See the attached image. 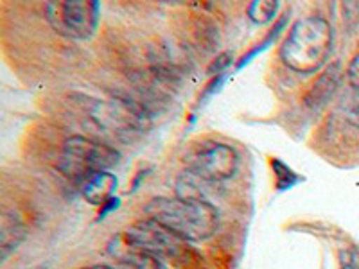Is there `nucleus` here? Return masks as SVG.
<instances>
[{"label": "nucleus", "mask_w": 359, "mask_h": 269, "mask_svg": "<svg viewBox=\"0 0 359 269\" xmlns=\"http://www.w3.org/2000/svg\"><path fill=\"white\" fill-rule=\"evenodd\" d=\"M146 216L187 241H203L217 228V210L207 200L155 198L147 203Z\"/></svg>", "instance_id": "obj_1"}, {"label": "nucleus", "mask_w": 359, "mask_h": 269, "mask_svg": "<svg viewBox=\"0 0 359 269\" xmlns=\"http://www.w3.org/2000/svg\"><path fill=\"white\" fill-rule=\"evenodd\" d=\"M331 24L322 17H306L294 22L280 47V60L298 74L318 72L332 50Z\"/></svg>", "instance_id": "obj_2"}, {"label": "nucleus", "mask_w": 359, "mask_h": 269, "mask_svg": "<svg viewBox=\"0 0 359 269\" xmlns=\"http://www.w3.org/2000/svg\"><path fill=\"white\" fill-rule=\"evenodd\" d=\"M118 158V151L108 144L74 134L63 142L62 155L57 158V169L65 178L83 185L97 172L114 167Z\"/></svg>", "instance_id": "obj_3"}, {"label": "nucleus", "mask_w": 359, "mask_h": 269, "mask_svg": "<svg viewBox=\"0 0 359 269\" xmlns=\"http://www.w3.org/2000/svg\"><path fill=\"white\" fill-rule=\"evenodd\" d=\"M90 118L97 130L115 139H131L149 127V115L146 108L131 99H110L95 101L90 108Z\"/></svg>", "instance_id": "obj_4"}, {"label": "nucleus", "mask_w": 359, "mask_h": 269, "mask_svg": "<svg viewBox=\"0 0 359 269\" xmlns=\"http://www.w3.org/2000/svg\"><path fill=\"white\" fill-rule=\"evenodd\" d=\"M187 172L207 184H219L232 178L239 165L236 149L223 142H201L185 156Z\"/></svg>", "instance_id": "obj_5"}, {"label": "nucleus", "mask_w": 359, "mask_h": 269, "mask_svg": "<svg viewBox=\"0 0 359 269\" xmlns=\"http://www.w3.org/2000/svg\"><path fill=\"white\" fill-rule=\"evenodd\" d=\"M45 15L50 27L57 34L69 40H88L97 29V2H49L45 6Z\"/></svg>", "instance_id": "obj_6"}, {"label": "nucleus", "mask_w": 359, "mask_h": 269, "mask_svg": "<svg viewBox=\"0 0 359 269\" xmlns=\"http://www.w3.org/2000/svg\"><path fill=\"white\" fill-rule=\"evenodd\" d=\"M123 235L135 248L142 249L160 261L180 257L185 249L184 239H180L176 233L149 217L135 221L133 224L128 226Z\"/></svg>", "instance_id": "obj_7"}, {"label": "nucleus", "mask_w": 359, "mask_h": 269, "mask_svg": "<svg viewBox=\"0 0 359 269\" xmlns=\"http://www.w3.org/2000/svg\"><path fill=\"white\" fill-rule=\"evenodd\" d=\"M108 251L115 261V269H165L160 258L135 248L124 239V235L114 239L108 246Z\"/></svg>", "instance_id": "obj_8"}, {"label": "nucleus", "mask_w": 359, "mask_h": 269, "mask_svg": "<svg viewBox=\"0 0 359 269\" xmlns=\"http://www.w3.org/2000/svg\"><path fill=\"white\" fill-rule=\"evenodd\" d=\"M339 74H341L339 72V65L334 63V65L329 67V69L313 83V86H311L309 92H307L306 95L307 106L318 110V108H322L323 104L334 95L336 88H338L339 85Z\"/></svg>", "instance_id": "obj_9"}, {"label": "nucleus", "mask_w": 359, "mask_h": 269, "mask_svg": "<svg viewBox=\"0 0 359 269\" xmlns=\"http://www.w3.org/2000/svg\"><path fill=\"white\" fill-rule=\"evenodd\" d=\"M347 90L341 99V111L347 123L359 127V54L347 69Z\"/></svg>", "instance_id": "obj_10"}, {"label": "nucleus", "mask_w": 359, "mask_h": 269, "mask_svg": "<svg viewBox=\"0 0 359 269\" xmlns=\"http://www.w3.org/2000/svg\"><path fill=\"white\" fill-rule=\"evenodd\" d=\"M115 188H117V178L111 172H97L81 185V192L85 200L92 205H104L111 200Z\"/></svg>", "instance_id": "obj_11"}, {"label": "nucleus", "mask_w": 359, "mask_h": 269, "mask_svg": "<svg viewBox=\"0 0 359 269\" xmlns=\"http://www.w3.org/2000/svg\"><path fill=\"white\" fill-rule=\"evenodd\" d=\"M24 226H22L20 219L15 216L6 214L2 219V232H0V241H2V257H8V253L11 249L17 248L18 242L24 239Z\"/></svg>", "instance_id": "obj_12"}, {"label": "nucleus", "mask_w": 359, "mask_h": 269, "mask_svg": "<svg viewBox=\"0 0 359 269\" xmlns=\"http://www.w3.org/2000/svg\"><path fill=\"white\" fill-rule=\"evenodd\" d=\"M277 2H252L248 8V17L255 24H268L277 13Z\"/></svg>", "instance_id": "obj_13"}, {"label": "nucleus", "mask_w": 359, "mask_h": 269, "mask_svg": "<svg viewBox=\"0 0 359 269\" xmlns=\"http://www.w3.org/2000/svg\"><path fill=\"white\" fill-rule=\"evenodd\" d=\"M273 171H275V178H277V187L278 188H290L293 187L294 184H298L300 181V178H298L297 174H294L293 171H291L287 165H284V163L280 162V160H273Z\"/></svg>", "instance_id": "obj_14"}, {"label": "nucleus", "mask_w": 359, "mask_h": 269, "mask_svg": "<svg viewBox=\"0 0 359 269\" xmlns=\"http://www.w3.org/2000/svg\"><path fill=\"white\" fill-rule=\"evenodd\" d=\"M79 269H115L111 265L107 264H94V265H85V268H79Z\"/></svg>", "instance_id": "obj_15"}, {"label": "nucleus", "mask_w": 359, "mask_h": 269, "mask_svg": "<svg viewBox=\"0 0 359 269\" xmlns=\"http://www.w3.org/2000/svg\"><path fill=\"white\" fill-rule=\"evenodd\" d=\"M341 269H359V265L355 264L354 261H347V262H343V268Z\"/></svg>", "instance_id": "obj_16"}]
</instances>
